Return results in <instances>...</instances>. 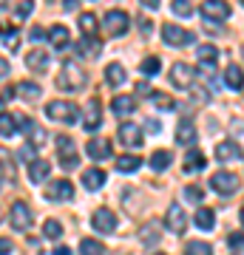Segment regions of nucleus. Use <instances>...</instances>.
Returning <instances> with one entry per match:
<instances>
[{"mask_svg": "<svg viewBox=\"0 0 244 255\" xmlns=\"http://www.w3.org/2000/svg\"><path fill=\"white\" fill-rule=\"evenodd\" d=\"M85 82H88L85 71H82L80 65H74V63L63 65V71L57 74V88H60V91H68V94L82 91V88H85Z\"/></svg>", "mask_w": 244, "mask_h": 255, "instance_id": "obj_1", "label": "nucleus"}, {"mask_svg": "<svg viewBox=\"0 0 244 255\" xmlns=\"http://www.w3.org/2000/svg\"><path fill=\"white\" fill-rule=\"evenodd\" d=\"M45 117L54 119V122H63V125H74L77 119H80V111L77 105L68 100H51L45 105Z\"/></svg>", "mask_w": 244, "mask_h": 255, "instance_id": "obj_2", "label": "nucleus"}, {"mask_svg": "<svg viewBox=\"0 0 244 255\" xmlns=\"http://www.w3.org/2000/svg\"><path fill=\"white\" fill-rule=\"evenodd\" d=\"M202 17L205 20H213V23H225L230 14H233V6L227 0H205L202 3Z\"/></svg>", "mask_w": 244, "mask_h": 255, "instance_id": "obj_3", "label": "nucleus"}, {"mask_svg": "<svg viewBox=\"0 0 244 255\" xmlns=\"http://www.w3.org/2000/svg\"><path fill=\"white\" fill-rule=\"evenodd\" d=\"M57 156H60V164H63L65 170H71V167H77V162H80V156H77V145H74L71 136H57Z\"/></svg>", "mask_w": 244, "mask_h": 255, "instance_id": "obj_4", "label": "nucleus"}, {"mask_svg": "<svg viewBox=\"0 0 244 255\" xmlns=\"http://www.w3.org/2000/svg\"><path fill=\"white\" fill-rule=\"evenodd\" d=\"M102 26H105V31H108L111 37H119V34L128 31L131 17H128V11H122V9H111L108 14H105V20H102Z\"/></svg>", "mask_w": 244, "mask_h": 255, "instance_id": "obj_5", "label": "nucleus"}, {"mask_svg": "<svg viewBox=\"0 0 244 255\" xmlns=\"http://www.w3.org/2000/svg\"><path fill=\"white\" fill-rule=\"evenodd\" d=\"M162 40L168 43V46H188V43H193V31L179 28L176 23H165L162 26Z\"/></svg>", "mask_w": 244, "mask_h": 255, "instance_id": "obj_6", "label": "nucleus"}, {"mask_svg": "<svg viewBox=\"0 0 244 255\" xmlns=\"http://www.w3.org/2000/svg\"><path fill=\"white\" fill-rule=\"evenodd\" d=\"M210 187L216 193H225V196H230V193L239 190V176L236 173H227V170H219V173L210 176Z\"/></svg>", "mask_w": 244, "mask_h": 255, "instance_id": "obj_7", "label": "nucleus"}, {"mask_svg": "<svg viewBox=\"0 0 244 255\" xmlns=\"http://www.w3.org/2000/svg\"><path fill=\"white\" fill-rule=\"evenodd\" d=\"M193 77H196V68L188 63H176L171 68V82L176 88H182V91H188L190 85H193Z\"/></svg>", "mask_w": 244, "mask_h": 255, "instance_id": "obj_8", "label": "nucleus"}, {"mask_svg": "<svg viewBox=\"0 0 244 255\" xmlns=\"http://www.w3.org/2000/svg\"><path fill=\"white\" fill-rule=\"evenodd\" d=\"M17 122H20V128L26 130V136H28V145L34 147V150H37V147H43L45 142H48V136H45V130H43L40 125H37L34 119H28V117H20Z\"/></svg>", "mask_w": 244, "mask_h": 255, "instance_id": "obj_9", "label": "nucleus"}, {"mask_svg": "<svg viewBox=\"0 0 244 255\" xmlns=\"http://www.w3.org/2000/svg\"><path fill=\"white\" fill-rule=\"evenodd\" d=\"M45 199L48 201H71L74 199V184L65 179H57L45 187Z\"/></svg>", "mask_w": 244, "mask_h": 255, "instance_id": "obj_10", "label": "nucleus"}, {"mask_svg": "<svg viewBox=\"0 0 244 255\" xmlns=\"http://www.w3.org/2000/svg\"><path fill=\"white\" fill-rule=\"evenodd\" d=\"M91 224H94L97 233H114V230H117V216H114V210L100 207L94 216H91Z\"/></svg>", "mask_w": 244, "mask_h": 255, "instance_id": "obj_11", "label": "nucleus"}, {"mask_svg": "<svg viewBox=\"0 0 244 255\" xmlns=\"http://www.w3.org/2000/svg\"><path fill=\"white\" fill-rule=\"evenodd\" d=\"M165 224H168V230H171V233H182V230L188 227V216H185L182 204H176V201H173L171 207H168V213H165Z\"/></svg>", "mask_w": 244, "mask_h": 255, "instance_id": "obj_12", "label": "nucleus"}, {"mask_svg": "<svg viewBox=\"0 0 244 255\" xmlns=\"http://www.w3.org/2000/svg\"><path fill=\"white\" fill-rule=\"evenodd\" d=\"M117 133H119V142L128 145V147H139L142 145V128L134 125V122H122Z\"/></svg>", "mask_w": 244, "mask_h": 255, "instance_id": "obj_13", "label": "nucleus"}, {"mask_svg": "<svg viewBox=\"0 0 244 255\" xmlns=\"http://www.w3.org/2000/svg\"><path fill=\"white\" fill-rule=\"evenodd\" d=\"M9 216H11V227L14 230H26L31 224V210H28L26 201H14L9 210Z\"/></svg>", "mask_w": 244, "mask_h": 255, "instance_id": "obj_14", "label": "nucleus"}, {"mask_svg": "<svg viewBox=\"0 0 244 255\" xmlns=\"http://www.w3.org/2000/svg\"><path fill=\"white\" fill-rule=\"evenodd\" d=\"M85 153H88L94 162H105V159H111V142L108 139H88Z\"/></svg>", "mask_w": 244, "mask_h": 255, "instance_id": "obj_15", "label": "nucleus"}, {"mask_svg": "<svg viewBox=\"0 0 244 255\" xmlns=\"http://www.w3.org/2000/svg\"><path fill=\"white\" fill-rule=\"evenodd\" d=\"M85 130H97L102 125V114H100V100H88L85 105V119H82Z\"/></svg>", "mask_w": 244, "mask_h": 255, "instance_id": "obj_16", "label": "nucleus"}, {"mask_svg": "<svg viewBox=\"0 0 244 255\" xmlns=\"http://www.w3.org/2000/svg\"><path fill=\"white\" fill-rule=\"evenodd\" d=\"M111 111H114L117 117H128V114H134L136 111V100L134 97H128V94H117V97L111 100Z\"/></svg>", "mask_w": 244, "mask_h": 255, "instance_id": "obj_17", "label": "nucleus"}, {"mask_svg": "<svg viewBox=\"0 0 244 255\" xmlns=\"http://www.w3.org/2000/svg\"><path fill=\"white\" fill-rule=\"evenodd\" d=\"M176 142L179 145H193L196 142V128L190 119H182L179 125H176Z\"/></svg>", "mask_w": 244, "mask_h": 255, "instance_id": "obj_18", "label": "nucleus"}, {"mask_svg": "<svg viewBox=\"0 0 244 255\" xmlns=\"http://www.w3.org/2000/svg\"><path fill=\"white\" fill-rule=\"evenodd\" d=\"M216 159H219V162L242 159V147L236 145V142H219V145H216Z\"/></svg>", "mask_w": 244, "mask_h": 255, "instance_id": "obj_19", "label": "nucleus"}, {"mask_svg": "<svg viewBox=\"0 0 244 255\" xmlns=\"http://www.w3.org/2000/svg\"><path fill=\"white\" fill-rule=\"evenodd\" d=\"M196 57H199V63L205 65V68H213L219 60V48L213 46V43H205V46L196 48Z\"/></svg>", "mask_w": 244, "mask_h": 255, "instance_id": "obj_20", "label": "nucleus"}, {"mask_svg": "<svg viewBox=\"0 0 244 255\" xmlns=\"http://www.w3.org/2000/svg\"><path fill=\"white\" fill-rule=\"evenodd\" d=\"M82 184H85V190H100L102 184H105V173H102L100 167H91L82 173Z\"/></svg>", "mask_w": 244, "mask_h": 255, "instance_id": "obj_21", "label": "nucleus"}, {"mask_svg": "<svg viewBox=\"0 0 244 255\" xmlns=\"http://www.w3.org/2000/svg\"><path fill=\"white\" fill-rule=\"evenodd\" d=\"M48 173H51V164L43 162V159H34V162L28 164V179H31L34 184H40Z\"/></svg>", "mask_w": 244, "mask_h": 255, "instance_id": "obj_22", "label": "nucleus"}, {"mask_svg": "<svg viewBox=\"0 0 244 255\" xmlns=\"http://www.w3.org/2000/svg\"><path fill=\"white\" fill-rule=\"evenodd\" d=\"M26 65L31 68V71L43 74L45 68H48V54H45V51H28V54H26Z\"/></svg>", "mask_w": 244, "mask_h": 255, "instance_id": "obj_23", "label": "nucleus"}, {"mask_svg": "<svg viewBox=\"0 0 244 255\" xmlns=\"http://www.w3.org/2000/svg\"><path fill=\"white\" fill-rule=\"evenodd\" d=\"M48 40H51V46L54 48H65L68 46V40H71V34H68V28L65 26H54V28H48Z\"/></svg>", "mask_w": 244, "mask_h": 255, "instance_id": "obj_24", "label": "nucleus"}, {"mask_svg": "<svg viewBox=\"0 0 244 255\" xmlns=\"http://www.w3.org/2000/svg\"><path fill=\"white\" fill-rule=\"evenodd\" d=\"M80 31H82V37H88V40L97 37V17H94L91 11H82L80 14Z\"/></svg>", "mask_w": 244, "mask_h": 255, "instance_id": "obj_25", "label": "nucleus"}, {"mask_svg": "<svg viewBox=\"0 0 244 255\" xmlns=\"http://www.w3.org/2000/svg\"><path fill=\"white\" fill-rule=\"evenodd\" d=\"M105 80H108L114 88H119V85L128 80V74H125V68H122L119 63H111L108 68H105Z\"/></svg>", "mask_w": 244, "mask_h": 255, "instance_id": "obj_26", "label": "nucleus"}, {"mask_svg": "<svg viewBox=\"0 0 244 255\" xmlns=\"http://www.w3.org/2000/svg\"><path fill=\"white\" fill-rule=\"evenodd\" d=\"M205 164H208L205 153H199V150H190V153L185 156V173H196V170H202Z\"/></svg>", "mask_w": 244, "mask_h": 255, "instance_id": "obj_27", "label": "nucleus"}, {"mask_svg": "<svg viewBox=\"0 0 244 255\" xmlns=\"http://www.w3.org/2000/svg\"><path fill=\"white\" fill-rule=\"evenodd\" d=\"M225 82H227L230 91H242V65L239 63L230 65V68L225 71Z\"/></svg>", "mask_w": 244, "mask_h": 255, "instance_id": "obj_28", "label": "nucleus"}, {"mask_svg": "<svg viewBox=\"0 0 244 255\" xmlns=\"http://www.w3.org/2000/svg\"><path fill=\"white\" fill-rule=\"evenodd\" d=\"M17 97H23V100H40V94H43V88L37 85V82H28V80H23L17 85Z\"/></svg>", "mask_w": 244, "mask_h": 255, "instance_id": "obj_29", "label": "nucleus"}, {"mask_svg": "<svg viewBox=\"0 0 244 255\" xmlns=\"http://www.w3.org/2000/svg\"><path fill=\"white\" fill-rule=\"evenodd\" d=\"M193 221H196V227H199V230H213V227H216V213L208 210V207H202Z\"/></svg>", "mask_w": 244, "mask_h": 255, "instance_id": "obj_30", "label": "nucleus"}, {"mask_svg": "<svg viewBox=\"0 0 244 255\" xmlns=\"http://www.w3.org/2000/svg\"><path fill=\"white\" fill-rule=\"evenodd\" d=\"M139 164H142L139 156H119L117 159V170L119 173H134V170H139Z\"/></svg>", "mask_w": 244, "mask_h": 255, "instance_id": "obj_31", "label": "nucleus"}, {"mask_svg": "<svg viewBox=\"0 0 244 255\" xmlns=\"http://www.w3.org/2000/svg\"><path fill=\"white\" fill-rule=\"evenodd\" d=\"M17 133V119L9 117V114H0V136L3 139H9Z\"/></svg>", "mask_w": 244, "mask_h": 255, "instance_id": "obj_32", "label": "nucleus"}, {"mask_svg": "<svg viewBox=\"0 0 244 255\" xmlns=\"http://www.w3.org/2000/svg\"><path fill=\"white\" fill-rule=\"evenodd\" d=\"M77 51H80V54H85V57H97V54H100V40H97V37H94V40L82 37L80 43H77Z\"/></svg>", "mask_w": 244, "mask_h": 255, "instance_id": "obj_33", "label": "nucleus"}, {"mask_svg": "<svg viewBox=\"0 0 244 255\" xmlns=\"http://www.w3.org/2000/svg\"><path fill=\"white\" fill-rule=\"evenodd\" d=\"M171 162H173L171 150H156V153L151 156V167H154V170H165V167H171Z\"/></svg>", "mask_w": 244, "mask_h": 255, "instance_id": "obj_34", "label": "nucleus"}, {"mask_svg": "<svg viewBox=\"0 0 244 255\" xmlns=\"http://www.w3.org/2000/svg\"><path fill=\"white\" fill-rule=\"evenodd\" d=\"M80 253H82V255H105V247H102L97 238H82Z\"/></svg>", "mask_w": 244, "mask_h": 255, "instance_id": "obj_35", "label": "nucleus"}, {"mask_svg": "<svg viewBox=\"0 0 244 255\" xmlns=\"http://www.w3.org/2000/svg\"><path fill=\"white\" fill-rule=\"evenodd\" d=\"M185 255H213V247L205 244V241H188Z\"/></svg>", "mask_w": 244, "mask_h": 255, "instance_id": "obj_36", "label": "nucleus"}, {"mask_svg": "<svg viewBox=\"0 0 244 255\" xmlns=\"http://www.w3.org/2000/svg\"><path fill=\"white\" fill-rule=\"evenodd\" d=\"M159 57H145L142 60V65H139V71L142 74H148V77H154V74H159Z\"/></svg>", "mask_w": 244, "mask_h": 255, "instance_id": "obj_37", "label": "nucleus"}, {"mask_svg": "<svg viewBox=\"0 0 244 255\" xmlns=\"http://www.w3.org/2000/svg\"><path fill=\"white\" fill-rule=\"evenodd\" d=\"M171 9L176 11L179 17H190V14H193V6H190V0H173Z\"/></svg>", "mask_w": 244, "mask_h": 255, "instance_id": "obj_38", "label": "nucleus"}, {"mask_svg": "<svg viewBox=\"0 0 244 255\" xmlns=\"http://www.w3.org/2000/svg\"><path fill=\"white\" fill-rule=\"evenodd\" d=\"M43 236H45V238H60V236H63L60 221H51V219L45 221V224H43Z\"/></svg>", "mask_w": 244, "mask_h": 255, "instance_id": "obj_39", "label": "nucleus"}, {"mask_svg": "<svg viewBox=\"0 0 244 255\" xmlns=\"http://www.w3.org/2000/svg\"><path fill=\"white\" fill-rule=\"evenodd\" d=\"M151 100L156 102V108H176V102L171 100V97H168V94H151Z\"/></svg>", "mask_w": 244, "mask_h": 255, "instance_id": "obj_40", "label": "nucleus"}, {"mask_svg": "<svg viewBox=\"0 0 244 255\" xmlns=\"http://www.w3.org/2000/svg\"><path fill=\"white\" fill-rule=\"evenodd\" d=\"M31 11H34V0H23L17 6V17H28Z\"/></svg>", "mask_w": 244, "mask_h": 255, "instance_id": "obj_41", "label": "nucleus"}, {"mask_svg": "<svg viewBox=\"0 0 244 255\" xmlns=\"http://www.w3.org/2000/svg\"><path fill=\"white\" fill-rule=\"evenodd\" d=\"M20 159H23L26 164H31V162H34V147L28 145V142H26L23 147H20Z\"/></svg>", "mask_w": 244, "mask_h": 255, "instance_id": "obj_42", "label": "nucleus"}, {"mask_svg": "<svg viewBox=\"0 0 244 255\" xmlns=\"http://www.w3.org/2000/svg\"><path fill=\"white\" fill-rule=\"evenodd\" d=\"M185 196H188L190 201H202V187H188V190H185Z\"/></svg>", "mask_w": 244, "mask_h": 255, "instance_id": "obj_43", "label": "nucleus"}, {"mask_svg": "<svg viewBox=\"0 0 244 255\" xmlns=\"http://www.w3.org/2000/svg\"><path fill=\"white\" fill-rule=\"evenodd\" d=\"M230 247H233L236 253H239V250H242V230H236L233 236H230Z\"/></svg>", "mask_w": 244, "mask_h": 255, "instance_id": "obj_44", "label": "nucleus"}, {"mask_svg": "<svg viewBox=\"0 0 244 255\" xmlns=\"http://www.w3.org/2000/svg\"><path fill=\"white\" fill-rule=\"evenodd\" d=\"M136 94H139V97H151V85H148V82H139V85H136Z\"/></svg>", "mask_w": 244, "mask_h": 255, "instance_id": "obj_45", "label": "nucleus"}, {"mask_svg": "<svg viewBox=\"0 0 244 255\" xmlns=\"http://www.w3.org/2000/svg\"><path fill=\"white\" fill-rule=\"evenodd\" d=\"M11 253V241L9 238H0V255H9Z\"/></svg>", "mask_w": 244, "mask_h": 255, "instance_id": "obj_46", "label": "nucleus"}, {"mask_svg": "<svg viewBox=\"0 0 244 255\" xmlns=\"http://www.w3.org/2000/svg\"><path fill=\"white\" fill-rule=\"evenodd\" d=\"M28 37H31V40H40V37H43V28H31V31H28Z\"/></svg>", "mask_w": 244, "mask_h": 255, "instance_id": "obj_47", "label": "nucleus"}, {"mask_svg": "<svg viewBox=\"0 0 244 255\" xmlns=\"http://www.w3.org/2000/svg\"><path fill=\"white\" fill-rule=\"evenodd\" d=\"M145 241H154V238H156V230H154V224H151V230H148V233H145Z\"/></svg>", "mask_w": 244, "mask_h": 255, "instance_id": "obj_48", "label": "nucleus"}, {"mask_svg": "<svg viewBox=\"0 0 244 255\" xmlns=\"http://www.w3.org/2000/svg\"><path fill=\"white\" fill-rule=\"evenodd\" d=\"M139 3H145L148 9H159V0H139Z\"/></svg>", "mask_w": 244, "mask_h": 255, "instance_id": "obj_49", "label": "nucleus"}, {"mask_svg": "<svg viewBox=\"0 0 244 255\" xmlns=\"http://www.w3.org/2000/svg\"><path fill=\"white\" fill-rule=\"evenodd\" d=\"M54 255H71V250H68V247H57Z\"/></svg>", "mask_w": 244, "mask_h": 255, "instance_id": "obj_50", "label": "nucleus"}, {"mask_svg": "<svg viewBox=\"0 0 244 255\" xmlns=\"http://www.w3.org/2000/svg\"><path fill=\"white\" fill-rule=\"evenodd\" d=\"M63 6L65 9H77V0H63Z\"/></svg>", "mask_w": 244, "mask_h": 255, "instance_id": "obj_51", "label": "nucleus"}, {"mask_svg": "<svg viewBox=\"0 0 244 255\" xmlns=\"http://www.w3.org/2000/svg\"><path fill=\"white\" fill-rule=\"evenodd\" d=\"M0 219H3V207H0Z\"/></svg>", "mask_w": 244, "mask_h": 255, "instance_id": "obj_52", "label": "nucleus"}, {"mask_svg": "<svg viewBox=\"0 0 244 255\" xmlns=\"http://www.w3.org/2000/svg\"><path fill=\"white\" fill-rule=\"evenodd\" d=\"M0 108H3V100H0Z\"/></svg>", "mask_w": 244, "mask_h": 255, "instance_id": "obj_53", "label": "nucleus"}, {"mask_svg": "<svg viewBox=\"0 0 244 255\" xmlns=\"http://www.w3.org/2000/svg\"><path fill=\"white\" fill-rule=\"evenodd\" d=\"M159 255H165V253H159Z\"/></svg>", "mask_w": 244, "mask_h": 255, "instance_id": "obj_54", "label": "nucleus"}]
</instances>
